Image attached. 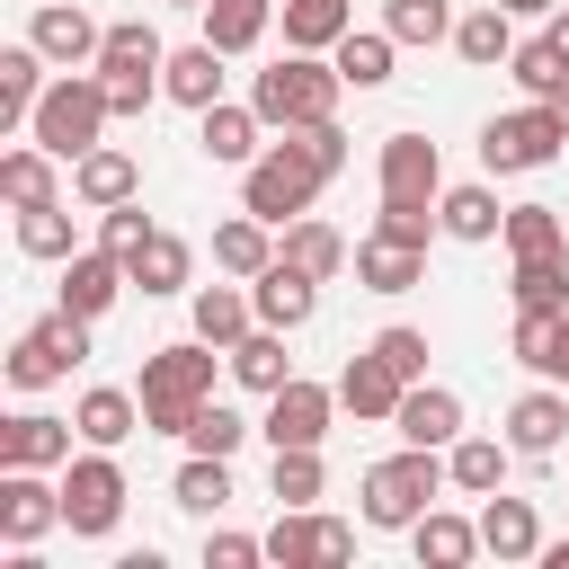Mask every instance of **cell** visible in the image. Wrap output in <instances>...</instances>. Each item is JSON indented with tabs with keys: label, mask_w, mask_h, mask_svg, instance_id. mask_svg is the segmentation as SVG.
Here are the masks:
<instances>
[{
	"label": "cell",
	"mask_w": 569,
	"mask_h": 569,
	"mask_svg": "<svg viewBox=\"0 0 569 569\" xmlns=\"http://www.w3.org/2000/svg\"><path fill=\"white\" fill-rule=\"evenodd\" d=\"M0 196L27 213V204H53L62 196V178H53V151L44 142H18V151H0Z\"/></svg>",
	"instance_id": "obj_32"
},
{
	"label": "cell",
	"mask_w": 569,
	"mask_h": 569,
	"mask_svg": "<svg viewBox=\"0 0 569 569\" xmlns=\"http://www.w3.org/2000/svg\"><path fill=\"white\" fill-rule=\"evenodd\" d=\"M151 98H160V80H107V107L116 116H151Z\"/></svg>",
	"instance_id": "obj_53"
},
{
	"label": "cell",
	"mask_w": 569,
	"mask_h": 569,
	"mask_svg": "<svg viewBox=\"0 0 569 569\" xmlns=\"http://www.w3.org/2000/svg\"><path fill=\"white\" fill-rule=\"evenodd\" d=\"M267 533H204V569H258Z\"/></svg>",
	"instance_id": "obj_52"
},
{
	"label": "cell",
	"mask_w": 569,
	"mask_h": 569,
	"mask_svg": "<svg viewBox=\"0 0 569 569\" xmlns=\"http://www.w3.org/2000/svg\"><path fill=\"white\" fill-rule=\"evenodd\" d=\"M498 9H516V18H551L560 0H498Z\"/></svg>",
	"instance_id": "obj_56"
},
{
	"label": "cell",
	"mask_w": 569,
	"mask_h": 569,
	"mask_svg": "<svg viewBox=\"0 0 569 569\" xmlns=\"http://www.w3.org/2000/svg\"><path fill=\"white\" fill-rule=\"evenodd\" d=\"M400 373L373 356V347H356L347 365H338V409H356V418H400Z\"/></svg>",
	"instance_id": "obj_20"
},
{
	"label": "cell",
	"mask_w": 569,
	"mask_h": 569,
	"mask_svg": "<svg viewBox=\"0 0 569 569\" xmlns=\"http://www.w3.org/2000/svg\"><path fill=\"white\" fill-rule=\"evenodd\" d=\"M231 373H240L249 391H284V382H293V356H284V329H267V320H258V329H249V338L231 347Z\"/></svg>",
	"instance_id": "obj_40"
},
{
	"label": "cell",
	"mask_w": 569,
	"mask_h": 569,
	"mask_svg": "<svg viewBox=\"0 0 569 569\" xmlns=\"http://www.w3.org/2000/svg\"><path fill=\"white\" fill-rule=\"evenodd\" d=\"M329 418H338V382H302V373H293L284 391H267L258 436H267V445H320Z\"/></svg>",
	"instance_id": "obj_10"
},
{
	"label": "cell",
	"mask_w": 569,
	"mask_h": 569,
	"mask_svg": "<svg viewBox=\"0 0 569 569\" xmlns=\"http://www.w3.org/2000/svg\"><path fill=\"white\" fill-rule=\"evenodd\" d=\"M267 18H276V0H204V44L249 53V44L267 36Z\"/></svg>",
	"instance_id": "obj_42"
},
{
	"label": "cell",
	"mask_w": 569,
	"mask_h": 569,
	"mask_svg": "<svg viewBox=\"0 0 569 569\" xmlns=\"http://www.w3.org/2000/svg\"><path fill=\"white\" fill-rule=\"evenodd\" d=\"M62 525V489L44 480V471H0V542H36V533H53Z\"/></svg>",
	"instance_id": "obj_14"
},
{
	"label": "cell",
	"mask_w": 569,
	"mask_h": 569,
	"mask_svg": "<svg viewBox=\"0 0 569 569\" xmlns=\"http://www.w3.org/2000/svg\"><path fill=\"white\" fill-rule=\"evenodd\" d=\"M27 44H36L44 62H62V71H80V62H98L107 27H98L80 0H36V27H27Z\"/></svg>",
	"instance_id": "obj_12"
},
{
	"label": "cell",
	"mask_w": 569,
	"mask_h": 569,
	"mask_svg": "<svg viewBox=\"0 0 569 569\" xmlns=\"http://www.w3.org/2000/svg\"><path fill=\"white\" fill-rule=\"evenodd\" d=\"M107 116H116L107 107V71H53L36 116H27V142H44L53 160H80V151H98Z\"/></svg>",
	"instance_id": "obj_3"
},
{
	"label": "cell",
	"mask_w": 569,
	"mask_h": 569,
	"mask_svg": "<svg viewBox=\"0 0 569 569\" xmlns=\"http://www.w3.org/2000/svg\"><path fill=\"white\" fill-rule=\"evenodd\" d=\"M551 329H560V311H516V365L525 373L551 365Z\"/></svg>",
	"instance_id": "obj_51"
},
{
	"label": "cell",
	"mask_w": 569,
	"mask_h": 569,
	"mask_svg": "<svg viewBox=\"0 0 569 569\" xmlns=\"http://www.w3.org/2000/svg\"><path fill=\"white\" fill-rule=\"evenodd\" d=\"M347 551H356V525H338V516L284 507V516L267 525V560H276V569H311V560H347Z\"/></svg>",
	"instance_id": "obj_11"
},
{
	"label": "cell",
	"mask_w": 569,
	"mask_h": 569,
	"mask_svg": "<svg viewBox=\"0 0 569 569\" xmlns=\"http://www.w3.org/2000/svg\"><path fill=\"white\" fill-rule=\"evenodd\" d=\"M391 53H400L391 27H347V36L329 44V62H338L347 89H382V80H391Z\"/></svg>",
	"instance_id": "obj_27"
},
{
	"label": "cell",
	"mask_w": 569,
	"mask_h": 569,
	"mask_svg": "<svg viewBox=\"0 0 569 569\" xmlns=\"http://www.w3.org/2000/svg\"><path fill=\"white\" fill-rule=\"evenodd\" d=\"M276 222H258V213H240V222H222L213 231V267L222 276H267L276 267V240H267Z\"/></svg>",
	"instance_id": "obj_38"
},
{
	"label": "cell",
	"mask_w": 569,
	"mask_h": 569,
	"mask_svg": "<svg viewBox=\"0 0 569 569\" xmlns=\"http://www.w3.org/2000/svg\"><path fill=\"white\" fill-rule=\"evenodd\" d=\"M258 124H267L258 107L213 98V107H204V124H196V151H204V160H222V169H249V160H258Z\"/></svg>",
	"instance_id": "obj_23"
},
{
	"label": "cell",
	"mask_w": 569,
	"mask_h": 569,
	"mask_svg": "<svg viewBox=\"0 0 569 569\" xmlns=\"http://www.w3.org/2000/svg\"><path fill=\"white\" fill-rule=\"evenodd\" d=\"M516 311H569V258H516Z\"/></svg>",
	"instance_id": "obj_45"
},
{
	"label": "cell",
	"mask_w": 569,
	"mask_h": 569,
	"mask_svg": "<svg viewBox=\"0 0 569 569\" xmlns=\"http://www.w3.org/2000/svg\"><path fill=\"white\" fill-rule=\"evenodd\" d=\"M213 356L222 347H204V338L142 356V436H187V418L213 400Z\"/></svg>",
	"instance_id": "obj_2"
},
{
	"label": "cell",
	"mask_w": 569,
	"mask_h": 569,
	"mask_svg": "<svg viewBox=\"0 0 569 569\" xmlns=\"http://www.w3.org/2000/svg\"><path fill=\"white\" fill-rule=\"evenodd\" d=\"M36 98H44V53H36V44H0V124L27 133Z\"/></svg>",
	"instance_id": "obj_30"
},
{
	"label": "cell",
	"mask_w": 569,
	"mask_h": 569,
	"mask_svg": "<svg viewBox=\"0 0 569 569\" xmlns=\"http://www.w3.org/2000/svg\"><path fill=\"white\" fill-rule=\"evenodd\" d=\"M507 453H516V445H498V436H453V445H445V471H453L462 498H489V489L507 480Z\"/></svg>",
	"instance_id": "obj_34"
},
{
	"label": "cell",
	"mask_w": 569,
	"mask_h": 569,
	"mask_svg": "<svg viewBox=\"0 0 569 569\" xmlns=\"http://www.w3.org/2000/svg\"><path fill=\"white\" fill-rule=\"evenodd\" d=\"M445 480H453V471H445L436 445H400V453H382V462L365 471V489H356V498H365V525H373V533H409V525L436 507Z\"/></svg>",
	"instance_id": "obj_4"
},
{
	"label": "cell",
	"mask_w": 569,
	"mask_h": 569,
	"mask_svg": "<svg viewBox=\"0 0 569 569\" xmlns=\"http://www.w3.org/2000/svg\"><path fill=\"white\" fill-rule=\"evenodd\" d=\"M453 53H462V62H480V71H489V62H507V53H516V9H498V0H489V9L453 18Z\"/></svg>",
	"instance_id": "obj_37"
},
{
	"label": "cell",
	"mask_w": 569,
	"mask_h": 569,
	"mask_svg": "<svg viewBox=\"0 0 569 569\" xmlns=\"http://www.w3.org/2000/svg\"><path fill=\"white\" fill-rule=\"evenodd\" d=\"M276 258H293V267H302V276H320V284H329L338 267H356V249H347L329 222H311V213H302V222H284V249H276Z\"/></svg>",
	"instance_id": "obj_39"
},
{
	"label": "cell",
	"mask_w": 569,
	"mask_h": 569,
	"mask_svg": "<svg viewBox=\"0 0 569 569\" xmlns=\"http://www.w3.org/2000/svg\"><path fill=\"white\" fill-rule=\"evenodd\" d=\"M338 98H347V80H338V62H320V53H293L284 44V62H267L258 80H249V107L267 116V124H320V116H338Z\"/></svg>",
	"instance_id": "obj_5"
},
{
	"label": "cell",
	"mask_w": 569,
	"mask_h": 569,
	"mask_svg": "<svg viewBox=\"0 0 569 569\" xmlns=\"http://www.w3.org/2000/svg\"><path fill=\"white\" fill-rule=\"evenodd\" d=\"M80 356H89V311H44V320L9 347V382H18V391H44V382H62Z\"/></svg>",
	"instance_id": "obj_8"
},
{
	"label": "cell",
	"mask_w": 569,
	"mask_h": 569,
	"mask_svg": "<svg viewBox=\"0 0 569 569\" xmlns=\"http://www.w3.org/2000/svg\"><path fill=\"white\" fill-rule=\"evenodd\" d=\"M391 427H400V445H436V453H445V445L462 436V400H453L445 382H409Z\"/></svg>",
	"instance_id": "obj_21"
},
{
	"label": "cell",
	"mask_w": 569,
	"mask_h": 569,
	"mask_svg": "<svg viewBox=\"0 0 569 569\" xmlns=\"http://www.w3.org/2000/svg\"><path fill=\"white\" fill-rule=\"evenodd\" d=\"M356 284L365 293H409V284H427V249L373 231V240H356Z\"/></svg>",
	"instance_id": "obj_18"
},
{
	"label": "cell",
	"mask_w": 569,
	"mask_h": 569,
	"mask_svg": "<svg viewBox=\"0 0 569 569\" xmlns=\"http://www.w3.org/2000/svg\"><path fill=\"white\" fill-rule=\"evenodd\" d=\"M382 27L400 44H453V9L445 0H382Z\"/></svg>",
	"instance_id": "obj_46"
},
{
	"label": "cell",
	"mask_w": 569,
	"mask_h": 569,
	"mask_svg": "<svg viewBox=\"0 0 569 569\" xmlns=\"http://www.w3.org/2000/svg\"><path fill=\"white\" fill-rule=\"evenodd\" d=\"M98 71H107V80H160V71H169L160 27H151V18H116L107 44H98Z\"/></svg>",
	"instance_id": "obj_17"
},
{
	"label": "cell",
	"mask_w": 569,
	"mask_h": 569,
	"mask_svg": "<svg viewBox=\"0 0 569 569\" xmlns=\"http://www.w3.org/2000/svg\"><path fill=\"white\" fill-rule=\"evenodd\" d=\"M507 71H516L525 98H560V89H569V53H560L551 36H525V44L507 53Z\"/></svg>",
	"instance_id": "obj_43"
},
{
	"label": "cell",
	"mask_w": 569,
	"mask_h": 569,
	"mask_svg": "<svg viewBox=\"0 0 569 569\" xmlns=\"http://www.w3.org/2000/svg\"><path fill=\"white\" fill-rule=\"evenodd\" d=\"M560 142H569V116H560L551 98H533V107L480 124V169H489V178H525V169H542Z\"/></svg>",
	"instance_id": "obj_6"
},
{
	"label": "cell",
	"mask_w": 569,
	"mask_h": 569,
	"mask_svg": "<svg viewBox=\"0 0 569 569\" xmlns=\"http://www.w3.org/2000/svg\"><path fill=\"white\" fill-rule=\"evenodd\" d=\"M480 551H498V560H542V516H533V498L489 489V507H480Z\"/></svg>",
	"instance_id": "obj_22"
},
{
	"label": "cell",
	"mask_w": 569,
	"mask_h": 569,
	"mask_svg": "<svg viewBox=\"0 0 569 569\" xmlns=\"http://www.w3.org/2000/svg\"><path fill=\"white\" fill-rule=\"evenodd\" d=\"M71 418H44V409H18L0 418V471H62L71 462Z\"/></svg>",
	"instance_id": "obj_13"
},
{
	"label": "cell",
	"mask_w": 569,
	"mask_h": 569,
	"mask_svg": "<svg viewBox=\"0 0 569 569\" xmlns=\"http://www.w3.org/2000/svg\"><path fill=\"white\" fill-rule=\"evenodd\" d=\"M18 249L27 258H71V204L53 196V204H27L18 213Z\"/></svg>",
	"instance_id": "obj_47"
},
{
	"label": "cell",
	"mask_w": 569,
	"mask_h": 569,
	"mask_svg": "<svg viewBox=\"0 0 569 569\" xmlns=\"http://www.w3.org/2000/svg\"><path fill=\"white\" fill-rule=\"evenodd\" d=\"M542 36H551V44H560V53H569V0H560V9H551V18H542Z\"/></svg>",
	"instance_id": "obj_55"
},
{
	"label": "cell",
	"mask_w": 569,
	"mask_h": 569,
	"mask_svg": "<svg viewBox=\"0 0 569 569\" xmlns=\"http://www.w3.org/2000/svg\"><path fill=\"white\" fill-rule=\"evenodd\" d=\"M507 258H569V222L560 204H507Z\"/></svg>",
	"instance_id": "obj_33"
},
{
	"label": "cell",
	"mask_w": 569,
	"mask_h": 569,
	"mask_svg": "<svg viewBox=\"0 0 569 569\" xmlns=\"http://www.w3.org/2000/svg\"><path fill=\"white\" fill-rule=\"evenodd\" d=\"M71 427H80V445H124V436L142 427V391H116V382H98V391H80Z\"/></svg>",
	"instance_id": "obj_28"
},
{
	"label": "cell",
	"mask_w": 569,
	"mask_h": 569,
	"mask_svg": "<svg viewBox=\"0 0 569 569\" xmlns=\"http://www.w3.org/2000/svg\"><path fill=\"white\" fill-rule=\"evenodd\" d=\"M169 9H204V0H169Z\"/></svg>",
	"instance_id": "obj_58"
},
{
	"label": "cell",
	"mask_w": 569,
	"mask_h": 569,
	"mask_svg": "<svg viewBox=\"0 0 569 569\" xmlns=\"http://www.w3.org/2000/svg\"><path fill=\"white\" fill-rule=\"evenodd\" d=\"M187 311H196V338H204V347H222V356L258 329V302H249L240 284H196V302H187Z\"/></svg>",
	"instance_id": "obj_26"
},
{
	"label": "cell",
	"mask_w": 569,
	"mask_h": 569,
	"mask_svg": "<svg viewBox=\"0 0 569 569\" xmlns=\"http://www.w3.org/2000/svg\"><path fill=\"white\" fill-rule=\"evenodd\" d=\"M320 445H276V471H267V489H276V507H311L320 498Z\"/></svg>",
	"instance_id": "obj_44"
},
{
	"label": "cell",
	"mask_w": 569,
	"mask_h": 569,
	"mask_svg": "<svg viewBox=\"0 0 569 569\" xmlns=\"http://www.w3.org/2000/svg\"><path fill=\"white\" fill-rule=\"evenodd\" d=\"M124 284H133V267H124L116 249H71V258H62V311H89V320H98Z\"/></svg>",
	"instance_id": "obj_16"
},
{
	"label": "cell",
	"mask_w": 569,
	"mask_h": 569,
	"mask_svg": "<svg viewBox=\"0 0 569 569\" xmlns=\"http://www.w3.org/2000/svg\"><path fill=\"white\" fill-rule=\"evenodd\" d=\"M542 382H569V311H560V329H551V365H542Z\"/></svg>",
	"instance_id": "obj_54"
},
{
	"label": "cell",
	"mask_w": 569,
	"mask_h": 569,
	"mask_svg": "<svg viewBox=\"0 0 569 569\" xmlns=\"http://www.w3.org/2000/svg\"><path fill=\"white\" fill-rule=\"evenodd\" d=\"M276 18H284V44L293 53H329L356 27V0H276Z\"/></svg>",
	"instance_id": "obj_29"
},
{
	"label": "cell",
	"mask_w": 569,
	"mask_h": 569,
	"mask_svg": "<svg viewBox=\"0 0 569 569\" xmlns=\"http://www.w3.org/2000/svg\"><path fill=\"white\" fill-rule=\"evenodd\" d=\"M338 169H347V133H338V116L293 124L284 142H267V151L240 169V213H258V222H302L311 196H320Z\"/></svg>",
	"instance_id": "obj_1"
},
{
	"label": "cell",
	"mask_w": 569,
	"mask_h": 569,
	"mask_svg": "<svg viewBox=\"0 0 569 569\" xmlns=\"http://www.w3.org/2000/svg\"><path fill=\"white\" fill-rule=\"evenodd\" d=\"M222 62H231V53L196 36V44H178V53H169V71H160V89H169L178 107H196V116H204V107L222 98Z\"/></svg>",
	"instance_id": "obj_25"
},
{
	"label": "cell",
	"mask_w": 569,
	"mask_h": 569,
	"mask_svg": "<svg viewBox=\"0 0 569 569\" xmlns=\"http://www.w3.org/2000/svg\"><path fill=\"white\" fill-rule=\"evenodd\" d=\"M124 267H133V284H142V302H151V293H187V276H196V249H187L178 231H151V240H142Z\"/></svg>",
	"instance_id": "obj_31"
},
{
	"label": "cell",
	"mask_w": 569,
	"mask_h": 569,
	"mask_svg": "<svg viewBox=\"0 0 569 569\" xmlns=\"http://www.w3.org/2000/svg\"><path fill=\"white\" fill-rule=\"evenodd\" d=\"M365 347H373V356H382V365H391L400 382H427V329H409V320H391V329H373Z\"/></svg>",
	"instance_id": "obj_48"
},
{
	"label": "cell",
	"mask_w": 569,
	"mask_h": 569,
	"mask_svg": "<svg viewBox=\"0 0 569 569\" xmlns=\"http://www.w3.org/2000/svg\"><path fill=\"white\" fill-rule=\"evenodd\" d=\"M71 196H80L89 213H107V204L142 196V160H133V151H116V142H98V151H80V160H71Z\"/></svg>",
	"instance_id": "obj_15"
},
{
	"label": "cell",
	"mask_w": 569,
	"mask_h": 569,
	"mask_svg": "<svg viewBox=\"0 0 569 569\" xmlns=\"http://www.w3.org/2000/svg\"><path fill=\"white\" fill-rule=\"evenodd\" d=\"M151 231H160V222H151V213H142V204H133V196H124V204H107V213H98V249H116V258H133V249H142V240H151Z\"/></svg>",
	"instance_id": "obj_50"
},
{
	"label": "cell",
	"mask_w": 569,
	"mask_h": 569,
	"mask_svg": "<svg viewBox=\"0 0 569 569\" xmlns=\"http://www.w3.org/2000/svg\"><path fill=\"white\" fill-rule=\"evenodd\" d=\"M560 436H569V382H542V391H525L507 409V445L516 453H551Z\"/></svg>",
	"instance_id": "obj_24"
},
{
	"label": "cell",
	"mask_w": 569,
	"mask_h": 569,
	"mask_svg": "<svg viewBox=\"0 0 569 569\" xmlns=\"http://www.w3.org/2000/svg\"><path fill=\"white\" fill-rule=\"evenodd\" d=\"M124 516V471H116V445H89L80 462H62V525L71 533H116Z\"/></svg>",
	"instance_id": "obj_7"
},
{
	"label": "cell",
	"mask_w": 569,
	"mask_h": 569,
	"mask_svg": "<svg viewBox=\"0 0 569 569\" xmlns=\"http://www.w3.org/2000/svg\"><path fill=\"white\" fill-rule=\"evenodd\" d=\"M436 213H445V231H453V240H498V231H507V204H498L489 187H445V196H436Z\"/></svg>",
	"instance_id": "obj_41"
},
{
	"label": "cell",
	"mask_w": 569,
	"mask_h": 569,
	"mask_svg": "<svg viewBox=\"0 0 569 569\" xmlns=\"http://www.w3.org/2000/svg\"><path fill=\"white\" fill-rule=\"evenodd\" d=\"M240 436H249V418L222 409V400H204V409L187 418V453H240Z\"/></svg>",
	"instance_id": "obj_49"
},
{
	"label": "cell",
	"mask_w": 569,
	"mask_h": 569,
	"mask_svg": "<svg viewBox=\"0 0 569 569\" xmlns=\"http://www.w3.org/2000/svg\"><path fill=\"white\" fill-rule=\"evenodd\" d=\"M382 204H427L436 213V196H445V160H436V142L427 133H382Z\"/></svg>",
	"instance_id": "obj_9"
},
{
	"label": "cell",
	"mask_w": 569,
	"mask_h": 569,
	"mask_svg": "<svg viewBox=\"0 0 569 569\" xmlns=\"http://www.w3.org/2000/svg\"><path fill=\"white\" fill-rule=\"evenodd\" d=\"M409 542H418V560H427V569H462V560L480 551V525H471V516H445V507H427V516L409 525Z\"/></svg>",
	"instance_id": "obj_36"
},
{
	"label": "cell",
	"mask_w": 569,
	"mask_h": 569,
	"mask_svg": "<svg viewBox=\"0 0 569 569\" xmlns=\"http://www.w3.org/2000/svg\"><path fill=\"white\" fill-rule=\"evenodd\" d=\"M542 569H569V542H542Z\"/></svg>",
	"instance_id": "obj_57"
},
{
	"label": "cell",
	"mask_w": 569,
	"mask_h": 569,
	"mask_svg": "<svg viewBox=\"0 0 569 569\" xmlns=\"http://www.w3.org/2000/svg\"><path fill=\"white\" fill-rule=\"evenodd\" d=\"M169 498H178L187 516H222V507H231V453H187L178 480H169Z\"/></svg>",
	"instance_id": "obj_35"
},
{
	"label": "cell",
	"mask_w": 569,
	"mask_h": 569,
	"mask_svg": "<svg viewBox=\"0 0 569 569\" xmlns=\"http://www.w3.org/2000/svg\"><path fill=\"white\" fill-rule=\"evenodd\" d=\"M249 284H258L249 302H258V320H267V329H302V320L320 311V276H302L293 258H276V267H267V276H249Z\"/></svg>",
	"instance_id": "obj_19"
}]
</instances>
